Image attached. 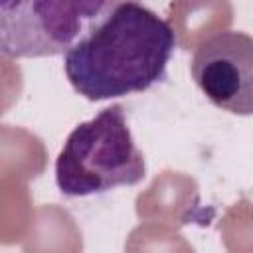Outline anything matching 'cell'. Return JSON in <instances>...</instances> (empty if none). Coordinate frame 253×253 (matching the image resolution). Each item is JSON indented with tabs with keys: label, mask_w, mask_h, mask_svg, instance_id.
I'll use <instances>...</instances> for the list:
<instances>
[{
	"label": "cell",
	"mask_w": 253,
	"mask_h": 253,
	"mask_svg": "<svg viewBox=\"0 0 253 253\" xmlns=\"http://www.w3.org/2000/svg\"><path fill=\"white\" fill-rule=\"evenodd\" d=\"M176 38L168 22L138 2H111L65 53L71 87L89 101L150 89L166 75Z\"/></svg>",
	"instance_id": "6da1fadb"
},
{
	"label": "cell",
	"mask_w": 253,
	"mask_h": 253,
	"mask_svg": "<svg viewBox=\"0 0 253 253\" xmlns=\"http://www.w3.org/2000/svg\"><path fill=\"white\" fill-rule=\"evenodd\" d=\"M144 172V156L134 144L123 105H111L79 123L55 160L57 188L71 198L138 184Z\"/></svg>",
	"instance_id": "7a4b0ae2"
},
{
	"label": "cell",
	"mask_w": 253,
	"mask_h": 253,
	"mask_svg": "<svg viewBox=\"0 0 253 253\" xmlns=\"http://www.w3.org/2000/svg\"><path fill=\"white\" fill-rule=\"evenodd\" d=\"M111 2H2L0 34L4 57H42L67 53L81 30L103 16Z\"/></svg>",
	"instance_id": "3957f363"
},
{
	"label": "cell",
	"mask_w": 253,
	"mask_h": 253,
	"mask_svg": "<svg viewBox=\"0 0 253 253\" xmlns=\"http://www.w3.org/2000/svg\"><path fill=\"white\" fill-rule=\"evenodd\" d=\"M192 79L217 109L253 115V36L225 30L196 47Z\"/></svg>",
	"instance_id": "277c9868"
},
{
	"label": "cell",
	"mask_w": 253,
	"mask_h": 253,
	"mask_svg": "<svg viewBox=\"0 0 253 253\" xmlns=\"http://www.w3.org/2000/svg\"><path fill=\"white\" fill-rule=\"evenodd\" d=\"M134 210L142 221L176 229L200 217V188L190 174L164 170L136 196Z\"/></svg>",
	"instance_id": "5b68a950"
},
{
	"label": "cell",
	"mask_w": 253,
	"mask_h": 253,
	"mask_svg": "<svg viewBox=\"0 0 253 253\" xmlns=\"http://www.w3.org/2000/svg\"><path fill=\"white\" fill-rule=\"evenodd\" d=\"M166 10L168 26L184 49H194L225 32L233 20V8L227 2H172Z\"/></svg>",
	"instance_id": "8992f818"
},
{
	"label": "cell",
	"mask_w": 253,
	"mask_h": 253,
	"mask_svg": "<svg viewBox=\"0 0 253 253\" xmlns=\"http://www.w3.org/2000/svg\"><path fill=\"white\" fill-rule=\"evenodd\" d=\"M81 231L71 213L57 204L36 210L24 237V253H81Z\"/></svg>",
	"instance_id": "52a82bcc"
},
{
	"label": "cell",
	"mask_w": 253,
	"mask_h": 253,
	"mask_svg": "<svg viewBox=\"0 0 253 253\" xmlns=\"http://www.w3.org/2000/svg\"><path fill=\"white\" fill-rule=\"evenodd\" d=\"M125 253H196V249L174 227L146 221L128 233Z\"/></svg>",
	"instance_id": "ba28073f"
},
{
	"label": "cell",
	"mask_w": 253,
	"mask_h": 253,
	"mask_svg": "<svg viewBox=\"0 0 253 253\" xmlns=\"http://www.w3.org/2000/svg\"><path fill=\"white\" fill-rule=\"evenodd\" d=\"M221 241L227 253H253V202L237 200L219 221Z\"/></svg>",
	"instance_id": "9c48e42d"
}]
</instances>
